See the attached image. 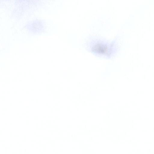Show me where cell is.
Instances as JSON below:
<instances>
[{
    "instance_id": "cell-1",
    "label": "cell",
    "mask_w": 154,
    "mask_h": 154,
    "mask_svg": "<svg viewBox=\"0 0 154 154\" xmlns=\"http://www.w3.org/2000/svg\"><path fill=\"white\" fill-rule=\"evenodd\" d=\"M114 46L112 44L107 43L105 41L97 39L92 45L91 49L95 53L110 56Z\"/></svg>"
},
{
    "instance_id": "cell-2",
    "label": "cell",
    "mask_w": 154,
    "mask_h": 154,
    "mask_svg": "<svg viewBox=\"0 0 154 154\" xmlns=\"http://www.w3.org/2000/svg\"><path fill=\"white\" fill-rule=\"evenodd\" d=\"M62 76H63V77H67V75L66 73H65H65H63V75H62Z\"/></svg>"
}]
</instances>
